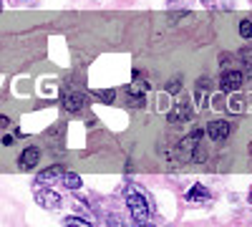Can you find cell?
I'll use <instances>...</instances> for the list:
<instances>
[{"label": "cell", "instance_id": "cell-1", "mask_svg": "<svg viewBox=\"0 0 252 227\" xmlns=\"http://www.w3.org/2000/svg\"><path fill=\"white\" fill-rule=\"evenodd\" d=\"M126 207L131 210V217H134L136 225L149 222V215H152V210H149V199H146L141 192H134L131 187L126 190Z\"/></svg>", "mask_w": 252, "mask_h": 227}, {"label": "cell", "instance_id": "cell-2", "mask_svg": "<svg viewBox=\"0 0 252 227\" xmlns=\"http://www.w3.org/2000/svg\"><path fill=\"white\" fill-rule=\"evenodd\" d=\"M35 202H38L43 210H56V207H61V195H58L56 190L38 187V190H35Z\"/></svg>", "mask_w": 252, "mask_h": 227}, {"label": "cell", "instance_id": "cell-3", "mask_svg": "<svg viewBox=\"0 0 252 227\" xmlns=\"http://www.w3.org/2000/svg\"><path fill=\"white\" fill-rule=\"evenodd\" d=\"M207 136L209 139H215V141H222L229 136V131H232V127H229V121H222V119H215V121H209L207 124Z\"/></svg>", "mask_w": 252, "mask_h": 227}, {"label": "cell", "instance_id": "cell-4", "mask_svg": "<svg viewBox=\"0 0 252 227\" xmlns=\"http://www.w3.org/2000/svg\"><path fill=\"white\" fill-rule=\"evenodd\" d=\"M199 139H202V129H194L189 136L182 139V144H179V154H182V159H192V154H194L197 147H199Z\"/></svg>", "mask_w": 252, "mask_h": 227}, {"label": "cell", "instance_id": "cell-5", "mask_svg": "<svg viewBox=\"0 0 252 227\" xmlns=\"http://www.w3.org/2000/svg\"><path fill=\"white\" fill-rule=\"evenodd\" d=\"M242 71H227V73H222V78H220V89L222 91H235V89H240L242 86Z\"/></svg>", "mask_w": 252, "mask_h": 227}, {"label": "cell", "instance_id": "cell-6", "mask_svg": "<svg viewBox=\"0 0 252 227\" xmlns=\"http://www.w3.org/2000/svg\"><path fill=\"white\" fill-rule=\"evenodd\" d=\"M38 162H40V149H38V147H28V149H23V152H20V159H18L20 169H33Z\"/></svg>", "mask_w": 252, "mask_h": 227}, {"label": "cell", "instance_id": "cell-7", "mask_svg": "<svg viewBox=\"0 0 252 227\" xmlns=\"http://www.w3.org/2000/svg\"><path fill=\"white\" fill-rule=\"evenodd\" d=\"M192 119V109H189V101H182V104L174 106V111L169 114V124H179V121H189Z\"/></svg>", "mask_w": 252, "mask_h": 227}, {"label": "cell", "instance_id": "cell-8", "mask_svg": "<svg viewBox=\"0 0 252 227\" xmlns=\"http://www.w3.org/2000/svg\"><path fill=\"white\" fill-rule=\"evenodd\" d=\"M63 167H58V164H56V167H48V169H43V172H40L38 177H35V187H46V184H51L53 179H58L63 172H61Z\"/></svg>", "mask_w": 252, "mask_h": 227}, {"label": "cell", "instance_id": "cell-9", "mask_svg": "<svg viewBox=\"0 0 252 227\" xmlns=\"http://www.w3.org/2000/svg\"><path fill=\"white\" fill-rule=\"evenodd\" d=\"M63 106H66V111H78L83 106V94H66L63 96Z\"/></svg>", "mask_w": 252, "mask_h": 227}, {"label": "cell", "instance_id": "cell-10", "mask_svg": "<svg viewBox=\"0 0 252 227\" xmlns=\"http://www.w3.org/2000/svg\"><path fill=\"white\" fill-rule=\"evenodd\" d=\"M61 179H63V187H66V190H81V177L78 174H73V172H63L61 174Z\"/></svg>", "mask_w": 252, "mask_h": 227}, {"label": "cell", "instance_id": "cell-11", "mask_svg": "<svg viewBox=\"0 0 252 227\" xmlns=\"http://www.w3.org/2000/svg\"><path fill=\"white\" fill-rule=\"evenodd\" d=\"M207 197H209V192H207V187H202V184H194L192 192L187 195L189 202H202V199H207Z\"/></svg>", "mask_w": 252, "mask_h": 227}, {"label": "cell", "instance_id": "cell-12", "mask_svg": "<svg viewBox=\"0 0 252 227\" xmlns=\"http://www.w3.org/2000/svg\"><path fill=\"white\" fill-rule=\"evenodd\" d=\"M63 227H91V222L83 217H66L63 220Z\"/></svg>", "mask_w": 252, "mask_h": 227}, {"label": "cell", "instance_id": "cell-13", "mask_svg": "<svg viewBox=\"0 0 252 227\" xmlns=\"http://www.w3.org/2000/svg\"><path fill=\"white\" fill-rule=\"evenodd\" d=\"M96 98H98V101H103V104H111V101L116 98V94H114L111 89H106V91H98V94H96Z\"/></svg>", "mask_w": 252, "mask_h": 227}, {"label": "cell", "instance_id": "cell-14", "mask_svg": "<svg viewBox=\"0 0 252 227\" xmlns=\"http://www.w3.org/2000/svg\"><path fill=\"white\" fill-rule=\"evenodd\" d=\"M179 89H182V76H174L169 84H166V91H169V94H179Z\"/></svg>", "mask_w": 252, "mask_h": 227}, {"label": "cell", "instance_id": "cell-15", "mask_svg": "<svg viewBox=\"0 0 252 227\" xmlns=\"http://www.w3.org/2000/svg\"><path fill=\"white\" fill-rule=\"evenodd\" d=\"M240 35L242 38H252V20H242L240 23Z\"/></svg>", "mask_w": 252, "mask_h": 227}, {"label": "cell", "instance_id": "cell-16", "mask_svg": "<svg viewBox=\"0 0 252 227\" xmlns=\"http://www.w3.org/2000/svg\"><path fill=\"white\" fill-rule=\"evenodd\" d=\"M240 58H242V64H245L247 68H252V48H242V51H240Z\"/></svg>", "mask_w": 252, "mask_h": 227}, {"label": "cell", "instance_id": "cell-17", "mask_svg": "<svg viewBox=\"0 0 252 227\" xmlns=\"http://www.w3.org/2000/svg\"><path fill=\"white\" fill-rule=\"evenodd\" d=\"M3 127H8V119H5V116H0V129H3Z\"/></svg>", "mask_w": 252, "mask_h": 227}, {"label": "cell", "instance_id": "cell-18", "mask_svg": "<svg viewBox=\"0 0 252 227\" xmlns=\"http://www.w3.org/2000/svg\"><path fill=\"white\" fill-rule=\"evenodd\" d=\"M202 3H204V5H212V0H202Z\"/></svg>", "mask_w": 252, "mask_h": 227}, {"label": "cell", "instance_id": "cell-19", "mask_svg": "<svg viewBox=\"0 0 252 227\" xmlns=\"http://www.w3.org/2000/svg\"><path fill=\"white\" fill-rule=\"evenodd\" d=\"M250 204H252V192H250Z\"/></svg>", "mask_w": 252, "mask_h": 227}, {"label": "cell", "instance_id": "cell-20", "mask_svg": "<svg viewBox=\"0 0 252 227\" xmlns=\"http://www.w3.org/2000/svg\"><path fill=\"white\" fill-rule=\"evenodd\" d=\"M0 10H3V3H0Z\"/></svg>", "mask_w": 252, "mask_h": 227}]
</instances>
